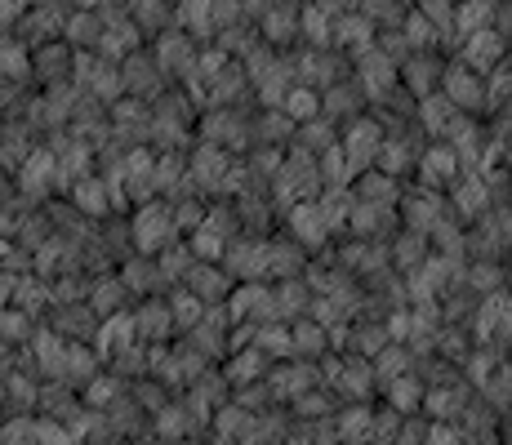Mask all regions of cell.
Returning <instances> with one entry per match:
<instances>
[{"label": "cell", "instance_id": "cell-1", "mask_svg": "<svg viewBox=\"0 0 512 445\" xmlns=\"http://www.w3.org/2000/svg\"><path fill=\"white\" fill-rule=\"evenodd\" d=\"M174 241H183V236L174 232L170 205H165V201H147V205L134 210V219H130V245H134V254H147V259H156V254L170 250Z\"/></svg>", "mask_w": 512, "mask_h": 445}, {"label": "cell", "instance_id": "cell-2", "mask_svg": "<svg viewBox=\"0 0 512 445\" xmlns=\"http://www.w3.org/2000/svg\"><path fill=\"white\" fill-rule=\"evenodd\" d=\"M415 174L428 192H446V187L464 174V165H459L450 143H423V152L415 156Z\"/></svg>", "mask_w": 512, "mask_h": 445}, {"label": "cell", "instance_id": "cell-3", "mask_svg": "<svg viewBox=\"0 0 512 445\" xmlns=\"http://www.w3.org/2000/svg\"><path fill=\"white\" fill-rule=\"evenodd\" d=\"M228 174H232V152H223V147H214V143H201L196 156H187V178H192L201 192H223Z\"/></svg>", "mask_w": 512, "mask_h": 445}, {"label": "cell", "instance_id": "cell-4", "mask_svg": "<svg viewBox=\"0 0 512 445\" xmlns=\"http://www.w3.org/2000/svg\"><path fill=\"white\" fill-rule=\"evenodd\" d=\"M72 58H76V49L67 41L36 45L32 54H27V72H36V81H41L45 89L67 85V76H72Z\"/></svg>", "mask_w": 512, "mask_h": 445}, {"label": "cell", "instance_id": "cell-5", "mask_svg": "<svg viewBox=\"0 0 512 445\" xmlns=\"http://www.w3.org/2000/svg\"><path fill=\"white\" fill-rule=\"evenodd\" d=\"M504 54H508V41L499 32H472L459 41V63L468 67V72H477V76H486V72H495L499 63H504Z\"/></svg>", "mask_w": 512, "mask_h": 445}, {"label": "cell", "instance_id": "cell-6", "mask_svg": "<svg viewBox=\"0 0 512 445\" xmlns=\"http://www.w3.org/2000/svg\"><path fill=\"white\" fill-rule=\"evenodd\" d=\"M152 58L165 76H187L196 67V45H192L187 32H179V27H165V32H156V54Z\"/></svg>", "mask_w": 512, "mask_h": 445}, {"label": "cell", "instance_id": "cell-7", "mask_svg": "<svg viewBox=\"0 0 512 445\" xmlns=\"http://www.w3.org/2000/svg\"><path fill=\"white\" fill-rule=\"evenodd\" d=\"M285 227H290V241L299 245V250H321V245L330 241V223L321 219L317 201L290 205V214H285Z\"/></svg>", "mask_w": 512, "mask_h": 445}, {"label": "cell", "instance_id": "cell-8", "mask_svg": "<svg viewBox=\"0 0 512 445\" xmlns=\"http://www.w3.org/2000/svg\"><path fill=\"white\" fill-rule=\"evenodd\" d=\"M303 267H308V250H299L290 236L263 241V276H272V281H294V276H303Z\"/></svg>", "mask_w": 512, "mask_h": 445}, {"label": "cell", "instance_id": "cell-9", "mask_svg": "<svg viewBox=\"0 0 512 445\" xmlns=\"http://www.w3.org/2000/svg\"><path fill=\"white\" fill-rule=\"evenodd\" d=\"M317 98H321V112H326L334 125H348L352 116H361L366 112V103H370L361 81H334L330 89H321Z\"/></svg>", "mask_w": 512, "mask_h": 445}, {"label": "cell", "instance_id": "cell-10", "mask_svg": "<svg viewBox=\"0 0 512 445\" xmlns=\"http://www.w3.org/2000/svg\"><path fill=\"white\" fill-rule=\"evenodd\" d=\"M130 325H134V343H147V348H161L165 339L174 334V321H170V308L161 299H143L139 308L130 312Z\"/></svg>", "mask_w": 512, "mask_h": 445}, {"label": "cell", "instance_id": "cell-11", "mask_svg": "<svg viewBox=\"0 0 512 445\" xmlns=\"http://www.w3.org/2000/svg\"><path fill=\"white\" fill-rule=\"evenodd\" d=\"M352 201L357 205H397L401 201V187H397V178H388V174H379L370 165V170H361L357 178H352Z\"/></svg>", "mask_w": 512, "mask_h": 445}, {"label": "cell", "instance_id": "cell-12", "mask_svg": "<svg viewBox=\"0 0 512 445\" xmlns=\"http://www.w3.org/2000/svg\"><path fill=\"white\" fill-rule=\"evenodd\" d=\"M103 32H107V23L94 14V9H76V14H67L63 27H58V36H63L72 49H98Z\"/></svg>", "mask_w": 512, "mask_h": 445}, {"label": "cell", "instance_id": "cell-13", "mask_svg": "<svg viewBox=\"0 0 512 445\" xmlns=\"http://www.w3.org/2000/svg\"><path fill=\"white\" fill-rule=\"evenodd\" d=\"M428 254H432L428 236H423V232H410V227H406L401 236H392V263H388V267H392L397 276H410V272H419Z\"/></svg>", "mask_w": 512, "mask_h": 445}, {"label": "cell", "instance_id": "cell-14", "mask_svg": "<svg viewBox=\"0 0 512 445\" xmlns=\"http://www.w3.org/2000/svg\"><path fill=\"white\" fill-rule=\"evenodd\" d=\"M125 303H130V290L121 285V276H103L98 285H90V308L98 321H107V316H121L125 312Z\"/></svg>", "mask_w": 512, "mask_h": 445}, {"label": "cell", "instance_id": "cell-15", "mask_svg": "<svg viewBox=\"0 0 512 445\" xmlns=\"http://www.w3.org/2000/svg\"><path fill=\"white\" fill-rule=\"evenodd\" d=\"M72 205L81 214H94V219H103V214H112V201H107V183L98 174H85L72 183Z\"/></svg>", "mask_w": 512, "mask_h": 445}, {"label": "cell", "instance_id": "cell-16", "mask_svg": "<svg viewBox=\"0 0 512 445\" xmlns=\"http://www.w3.org/2000/svg\"><path fill=\"white\" fill-rule=\"evenodd\" d=\"M268 365H272V356H263L259 348H245V352H241V356H236V361L228 365V374H223V379H228L232 388H241V383L263 379V374H268Z\"/></svg>", "mask_w": 512, "mask_h": 445}, {"label": "cell", "instance_id": "cell-17", "mask_svg": "<svg viewBox=\"0 0 512 445\" xmlns=\"http://www.w3.org/2000/svg\"><path fill=\"white\" fill-rule=\"evenodd\" d=\"M383 388H388V410H397V414H415V410H419L423 383L415 379V374H401V379L383 383Z\"/></svg>", "mask_w": 512, "mask_h": 445}, {"label": "cell", "instance_id": "cell-18", "mask_svg": "<svg viewBox=\"0 0 512 445\" xmlns=\"http://www.w3.org/2000/svg\"><path fill=\"white\" fill-rule=\"evenodd\" d=\"M165 308H170V321H174V330H192V325H196V321H201L205 303H201V299H196V294H192V290H183V285H179V290H174V299H170V303H165Z\"/></svg>", "mask_w": 512, "mask_h": 445}, {"label": "cell", "instance_id": "cell-19", "mask_svg": "<svg viewBox=\"0 0 512 445\" xmlns=\"http://www.w3.org/2000/svg\"><path fill=\"white\" fill-rule=\"evenodd\" d=\"M281 112L290 116L294 125H299V121H308V116H317V112H321V98H317V89H303V85H294L290 94L281 98Z\"/></svg>", "mask_w": 512, "mask_h": 445}]
</instances>
